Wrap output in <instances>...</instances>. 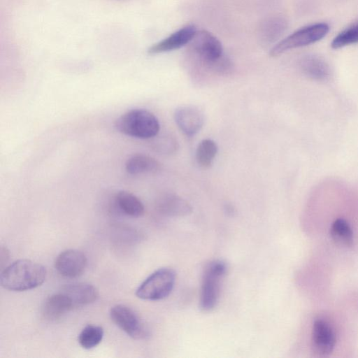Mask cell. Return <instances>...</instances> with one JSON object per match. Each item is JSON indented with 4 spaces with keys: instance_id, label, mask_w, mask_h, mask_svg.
Masks as SVG:
<instances>
[{
    "instance_id": "cell-11",
    "label": "cell",
    "mask_w": 358,
    "mask_h": 358,
    "mask_svg": "<svg viewBox=\"0 0 358 358\" xmlns=\"http://www.w3.org/2000/svg\"><path fill=\"white\" fill-rule=\"evenodd\" d=\"M174 119L179 129L189 136L197 134L204 124L203 113L193 106H181L177 108Z\"/></svg>"
},
{
    "instance_id": "cell-8",
    "label": "cell",
    "mask_w": 358,
    "mask_h": 358,
    "mask_svg": "<svg viewBox=\"0 0 358 358\" xmlns=\"http://www.w3.org/2000/svg\"><path fill=\"white\" fill-rule=\"evenodd\" d=\"M87 259L85 255L75 249L60 252L55 262V268L63 277L73 278L81 275L85 271Z\"/></svg>"
},
{
    "instance_id": "cell-9",
    "label": "cell",
    "mask_w": 358,
    "mask_h": 358,
    "mask_svg": "<svg viewBox=\"0 0 358 358\" xmlns=\"http://www.w3.org/2000/svg\"><path fill=\"white\" fill-rule=\"evenodd\" d=\"M336 344V335L331 325L326 320H316L313 325L312 346L318 356H327L333 351Z\"/></svg>"
},
{
    "instance_id": "cell-22",
    "label": "cell",
    "mask_w": 358,
    "mask_h": 358,
    "mask_svg": "<svg viewBox=\"0 0 358 358\" xmlns=\"http://www.w3.org/2000/svg\"><path fill=\"white\" fill-rule=\"evenodd\" d=\"M358 43V21L341 31L331 41L333 49Z\"/></svg>"
},
{
    "instance_id": "cell-15",
    "label": "cell",
    "mask_w": 358,
    "mask_h": 358,
    "mask_svg": "<svg viewBox=\"0 0 358 358\" xmlns=\"http://www.w3.org/2000/svg\"><path fill=\"white\" fill-rule=\"evenodd\" d=\"M157 210L169 217H182L192 211L191 205L182 197L176 194H166L157 203Z\"/></svg>"
},
{
    "instance_id": "cell-20",
    "label": "cell",
    "mask_w": 358,
    "mask_h": 358,
    "mask_svg": "<svg viewBox=\"0 0 358 358\" xmlns=\"http://www.w3.org/2000/svg\"><path fill=\"white\" fill-rule=\"evenodd\" d=\"M330 234L338 244L350 246L353 243V232L348 222L343 219H337L331 224Z\"/></svg>"
},
{
    "instance_id": "cell-6",
    "label": "cell",
    "mask_w": 358,
    "mask_h": 358,
    "mask_svg": "<svg viewBox=\"0 0 358 358\" xmlns=\"http://www.w3.org/2000/svg\"><path fill=\"white\" fill-rule=\"evenodd\" d=\"M189 48L208 69L215 62L224 55L221 42L206 30L196 31L189 43Z\"/></svg>"
},
{
    "instance_id": "cell-16",
    "label": "cell",
    "mask_w": 358,
    "mask_h": 358,
    "mask_svg": "<svg viewBox=\"0 0 358 358\" xmlns=\"http://www.w3.org/2000/svg\"><path fill=\"white\" fill-rule=\"evenodd\" d=\"M115 203L122 213L132 217H139L145 211L141 201L127 191H119L115 196Z\"/></svg>"
},
{
    "instance_id": "cell-1",
    "label": "cell",
    "mask_w": 358,
    "mask_h": 358,
    "mask_svg": "<svg viewBox=\"0 0 358 358\" xmlns=\"http://www.w3.org/2000/svg\"><path fill=\"white\" fill-rule=\"evenodd\" d=\"M46 275V269L41 264L30 259H18L2 271L0 282L6 289L22 292L42 285Z\"/></svg>"
},
{
    "instance_id": "cell-19",
    "label": "cell",
    "mask_w": 358,
    "mask_h": 358,
    "mask_svg": "<svg viewBox=\"0 0 358 358\" xmlns=\"http://www.w3.org/2000/svg\"><path fill=\"white\" fill-rule=\"evenodd\" d=\"M103 334V329L101 326L87 324L80 332L78 341L83 348L90 350L101 342Z\"/></svg>"
},
{
    "instance_id": "cell-12",
    "label": "cell",
    "mask_w": 358,
    "mask_h": 358,
    "mask_svg": "<svg viewBox=\"0 0 358 358\" xmlns=\"http://www.w3.org/2000/svg\"><path fill=\"white\" fill-rule=\"evenodd\" d=\"M71 300L73 308L85 306L95 301L99 296L97 289L85 282L73 283L61 289Z\"/></svg>"
},
{
    "instance_id": "cell-23",
    "label": "cell",
    "mask_w": 358,
    "mask_h": 358,
    "mask_svg": "<svg viewBox=\"0 0 358 358\" xmlns=\"http://www.w3.org/2000/svg\"><path fill=\"white\" fill-rule=\"evenodd\" d=\"M152 148L162 155H171L178 149V143L173 137L165 135L153 141Z\"/></svg>"
},
{
    "instance_id": "cell-5",
    "label": "cell",
    "mask_w": 358,
    "mask_h": 358,
    "mask_svg": "<svg viewBox=\"0 0 358 358\" xmlns=\"http://www.w3.org/2000/svg\"><path fill=\"white\" fill-rule=\"evenodd\" d=\"M329 27L324 22L301 27L277 43L270 50V56L278 57L287 50L314 43L323 38Z\"/></svg>"
},
{
    "instance_id": "cell-7",
    "label": "cell",
    "mask_w": 358,
    "mask_h": 358,
    "mask_svg": "<svg viewBox=\"0 0 358 358\" xmlns=\"http://www.w3.org/2000/svg\"><path fill=\"white\" fill-rule=\"evenodd\" d=\"M111 320L129 336L134 339H144L149 335L148 330L133 309L124 304H117L110 310Z\"/></svg>"
},
{
    "instance_id": "cell-17",
    "label": "cell",
    "mask_w": 358,
    "mask_h": 358,
    "mask_svg": "<svg viewBox=\"0 0 358 358\" xmlns=\"http://www.w3.org/2000/svg\"><path fill=\"white\" fill-rule=\"evenodd\" d=\"M160 164L155 158L142 154H137L129 157L126 164L127 172L131 175L153 173L158 171Z\"/></svg>"
},
{
    "instance_id": "cell-21",
    "label": "cell",
    "mask_w": 358,
    "mask_h": 358,
    "mask_svg": "<svg viewBox=\"0 0 358 358\" xmlns=\"http://www.w3.org/2000/svg\"><path fill=\"white\" fill-rule=\"evenodd\" d=\"M217 143L212 139L202 140L198 145L196 158L198 164L203 167H210L217 153Z\"/></svg>"
},
{
    "instance_id": "cell-14",
    "label": "cell",
    "mask_w": 358,
    "mask_h": 358,
    "mask_svg": "<svg viewBox=\"0 0 358 358\" xmlns=\"http://www.w3.org/2000/svg\"><path fill=\"white\" fill-rule=\"evenodd\" d=\"M73 308L71 300L60 290L46 299L42 308V313L46 319L55 320Z\"/></svg>"
},
{
    "instance_id": "cell-3",
    "label": "cell",
    "mask_w": 358,
    "mask_h": 358,
    "mask_svg": "<svg viewBox=\"0 0 358 358\" xmlns=\"http://www.w3.org/2000/svg\"><path fill=\"white\" fill-rule=\"evenodd\" d=\"M227 272V266L222 260L210 262L202 275L199 306L204 312L213 310L220 299L223 280Z\"/></svg>"
},
{
    "instance_id": "cell-2",
    "label": "cell",
    "mask_w": 358,
    "mask_h": 358,
    "mask_svg": "<svg viewBox=\"0 0 358 358\" xmlns=\"http://www.w3.org/2000/svg\"><path fill=\"white\" fill-rule=\"evenodd\" d=\"M115 127L127 136L148 139L157 135L160 125L158 119L151 112L136 108L126 112L117 118Z\"/></svg>"
},
{
    "instance_id": "cell-18",
    "label": "cell",
    "mask_w": 358,
    "mask_h": 358,
    "mask_svg": "<svg viewBox=\"0 0 358 358\" xmlns=\"http://www.w3.org/2000/svg\"><path fill=\"white\" fill-rule=\"evenodd\" d=\"M287 27V21L282 17L269 18L260 27V38L266 43H273L281 36Z\"/></svg>"
},
{
    "instance_id": "cell-4",
    "label": "cell",
    "mask_w": 358,
    "mask_h": 358,
    "mask_svg": "<svg viewBox=\"0 0 358 358\" xmlns=\"http://www.w3.org/2000/svg\"><path fill=\"white\" fill-rule=\"evenodd\" d=\"M175 282V271L170 268H161L145 279L137 288L136 295L143 300H162L171 293Z\"/></svg>"
},
{
    "instance_id": "cell-10",
    "label": "cell",
    "mask_w": 358,
    "mask_h": 358,
    "mask_svg": "<svg viewBox=\"0 0 358 358\" xmlns=\"http://www.w3.org/2000/svg\"><path fill=\"white\" fill-rule=\"evenodd\" d=\"M196 31L194 24L186 25L152 45L148 52L155 55L179 49L189 44Z\"/></svg>"
},
{
    "instance_id": "cell-13",
    "label": "cell",
    "mask_w": 358,
    "mask_h": 358,
    "mask_svg": "<svg viewBox=\"0 0 358 358\" xmlns=\"http://www.w3.org/2000/svg\"><path fill=\"white\" fill-rule=\"evenodd\" d=\"M299 67L302 73L309 78L324 81L330 76V68L327 62L315 55H306L299 61Z\"/></svg>"
}]
</instances>
